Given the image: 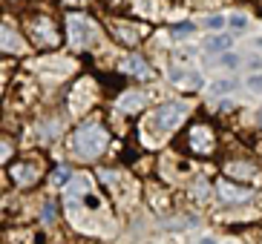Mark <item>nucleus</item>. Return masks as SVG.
I'll return each mask as SVG.
<instances>
[{"label": "nucleus", "mask_w": 262, "mask_h": 244, "mask_svg": "<svg viewBox=\"0 0 262 244\" xmlns=\"http://www.w3.org/2000/svg\"><path fill=\"white\" fill-rule=\"evenodd\" d=\"M9 176H12L15 184H20V187H32L40 178V167L35 161H17V164L9 167Z\"/></svg>", "instance_id": "obj_6"}, {"label": "nucleus", "mask_w": 262, "mask_h": 244, "mask_svg": "<svg viewBox=\"0 0 262 244\" xmlns=\"http://www.w3.org/2000/svg\"><path fill=\"white\" fill-rule=\"evenodd\" d=\"M121 69L127 72V75L139 78V81H153V78H156V72L147 66V61H144V58H139V55H127V58L121 61Z\"/></svg>", "instance_id": "obj_7"}, {"label": "nucleus", "mask_w": 262, "mask_h": 244, "mask_svg": "<svg viewBox=\"0 0 262 244\" xmlns=\"http://www.w3.org/2000/svg\"><path fill=\"white\" fill-rule=\"evenodd\" d=\"M228 23H231V29L242 32V29L248 26V17H245V15H231V20H228Z\"/></svg>", "instance_id": "obj_21"}, {"label": "nucleus", "mask_w": 262, "mask_h": 244, "mask_svg": "<svg viewBox=\"0 0 262 244\" xmlns=\"http://www.w3.org/2000/svg\"><path fill=\"white\" fill-rule=\"evenodd\" d=\"M144 101H147V95H144V92L130 89V92H124L121 98L116 101V109H118V112H124V115H136L141 107H144Z\"/></svg>", "instance_id": "obj_10"}, {"label": "nucleus", "mask_w": 262, "mask_h": 244, "mask_svg": "<svg viewBox=\"0 0 262 244\" xmlns=\"http://www.w3.org/2000/svg\"><path fill=\"white\" fill-rule=\"evenodd\" d=\"M72 181V176H70V167H58L52 173V184L55 187H63V184H70Z\"/></svg>", "instance_id": "obj_18"}, {"label": "nucleus", "mask_w": 262, "mask_h": 244, "mask_svg": "<svg viewBox=\"0 0 262 244\" xmlns=\"http://www.w3.org/2000/svg\"><path fill=\"white\" fill-rule=\"evenodd\" d=\"M248 66H251V69H254V72H256V69L262 66V61H259V58H251V61H248Z\"/></svg>", "instance_id": "obj_26"}, {"label": "nucleus", "mask_w": 262, "mask_h": 244, "mask_svg": "<svg viewBox=\"0 0 262 244\" xmlns=\"http://www.w3.org/2000/svg\"><path fill=\"white\" fill-rule=\"evenodd\" d=\"M193 32H196V26H193V23H179L176 29H173V35H176V38H190Z\"/></svg>", "instance_id": "obj_20"}, {"label": "nucleus", "mask_w": 262, "mask_h": 244, "mask_svg": "<svg viewBox=\"0 0 262 244\" xmlns=\"http://www.w3.org/2000/svg\"><path fill=\"white\" fill-rule=\"evenodd\" d=\"M113 35H116V40H121L124 46H136L139 38L144 35V29H139V26H127L124 20H116L113 23Z\"/></svg>", "instance_id": "obj_11"}, {"label": "nucleus", "mask_w": 262, "mask_h": 244, "mask_svg": "<svg viewBox=\"0 0 262 244\" xmlns=\"http://www.w3.org/2000/svg\"><path fill=\"white\" fill-rule=\"evenodd\" d=\"M262 84V81H259V78H254V75H251V78H248V86H251V89H256V86H259Z\"/></svg>", "instance_id": "obj_27"}, {"label": "nucleus", "mask_w": 262, "mask_h": 244, "mask_svg": "<svg viewBox=\"0 0 262 244\" xmlns=\"http://www.w3.org/2000/svg\"><path fill=\"white\" fill-rule=\"evenodd\" d=\"M63 3H84V0H63Z\"/></svg>", "instance_id": "obj_29"}, {"label": "nucleus", "mask_w": 262, "mask_h": 244, "mask_svg": "<svg viewBox=\"0 0 262 244\" xmlns=\"http://www.w3.org/2000/svg\"><path fill=\"white\" fill-rule=\"evenodd\" d=\"M256 164L254 161H228L225 164V176H231V181L233 178H239V181H254L256 178Z\"/></svg>", "instance_id": "obj_8"}, {"label": "nucleus", "mask_w": 262, "mask_h": 244, "mask_svg": "<svg viewBox=\"0 0 262 244\" xmlns=\"http://www.w3.org/2000/svg\"><path fill=\"white\" fill-rule=\"evenodd\" d=\"M228 46H231V38H228V35H219V38H210L208 43H205V52L216 55V52H225Z\"/></svg>", "instance_id": "obj_17"}, {"label": "nucleus", "mask_w": 262, "mask_h": 244, "mask_svg": "<svg viewBox=\"0 0 262 244\" xmlns=\"http://www.w3.org/2000/svg\"><path fill=\"white\" fill-rule=\"evenodd\" d=\"M208 192H210V187H205V181H199V187H196V196H199V199H205Z\"/></svg>", "instance_id": "obj_25"}, {"label": "nucleus", "mask_w": 262, "mask_h": 244, "mask_svg": "<svg viewBox=\"0 0 262 244\" xmlns=\"http://www.w3.org/2000/svg\"><path fill=\"white\" fill-rule=\"evenodd\" d=\"M107 147H110V132L98 121H86L72 132V150L86 161L101 158L107 153Z\"/></svg>", "instance_id": "obj_1"}, {"label": "nucleus", "mask_w": 262, "mask_h": 244, "mask_svg": "<svg viewBox=\"0 0 262 244\" xmlns=\"http://www.w3.org/2000/svg\"><path fill=\"white\" fill-rule=\"evenodd\" d=\"M187 112H190L187 104H182V101H167V104H162V107L150 115V121L144 124V135H150V132L167 135V132H173L176 127L185 124Z\"/></svg>", "instance_id": "obj_2"}, {"label": "nucleus", "mask_w": 262, "mask_h": 244, "mask_svg": "<svg viewBox=\"0 0 262 244\" xmlns=\"http://www.w3.org/2000/svg\"><path fill=\"white\" fill-rule=\"evenodd\" d=\"M222 63H225V66H236V63H239V58H236V55H225V58H222Z\"/></svg>", "instance_id": "obj_23"}, {"label": "nucleus", "mask_w": 262, "mask_h": 244, "mask_svg": "<svg viewBox=\"0 0 262 244\" xmlns=\"http://www.w3.org/2000/svg\"><path fill=\"white\" fill-rule=\"evenodd\" d=\"M256 46H262V38H256Z\"/></svg>", "instance_id": "obj_30"}, {"label": "nucleus", "mask_w": 262, "mask_h": 244, "mask_svg": "<svg viewBox=\"0 0 262 244\" xmlns=\"http://www.w3.org/2000/svg\"><path fill=\"white\" fill-rule=\"evenodd\" d=\"M0 43H3V49H6V52H24V49H26L24 38L12 29V23H6V26H3V32H0Z\"/></svg>", "instance_id": "obj_12"}, {"label": "nucleus", "mask_w": 262, "mask_h": 244, "mask_svg": "<svg viewBox=\"0 0 262 244\" xmlns=\"http://www.w3.org/2000/svg\"><path fill=\"white\" fill-rule=\"evenodd\" d=\"M0 153H3V161H9V155H12V144H9L6 138H3V150H0Z\"/></svg>", "instance_id": "obj_24"}, {"label": "nucleus", "mask_w": 262, "mask_h": 244, "mask_svg": "<svg viewBox=\"0 0 262 244\" xmlns=\"http://www.w3.org/2000/svg\"><path fill=\"white\" fill-rule=\"evenodd\" d=\"M187 147H190L193 153H199V155L213 153L216 150L213 130H210L208 124H196V127H190V132H187Z\"/></svg>", "instance_id": "obj_4"}, {"label": "nucleus", "mask_w": 262, "mask_h": 244, "mask_svg": "<svg viewBox=\"0 0 262 244\" xmlns=\"http://www.w3.org/2000/svg\"><path fill=\"white\" fill-rule=\"evenodd\" d=\"M93 184H90V178L86 176H75L70 181V190H67V199H78V196H84L86 190H90Z\"/></svg>", "instance_id": "obj_15"}, {"label": "nucleus", "mask_w": 262, "mask_h": 244, "mask_svg": "<svg viewBox=\"0 0 262 244\" xmlns=\"http://www.w3.org/2000/svg\"><path fill=\"white\" fill-rule=\"evenodd\" d=\"M225 17L222 15H210V17H205V26H208L210 32H219V29H225Z\"/></svg>", "instance_id": "obj_19"}, {"label": "nucleus", "mask_w": 262, "mask_h": 244, "mask_svg": "<svg viewBox=\"0 0 262 244\" xmlns=\"http://www.w3.org/2000/svg\"><path fill=\"white\" fill-rule=\"evenodd\" d=\"M40 218H43L47 224H52V222H55V207L49 204V201L43 204V210H40Z\"/></svg>", "instance_id": "obj_22"}, {"label": "nucleus", "mask_w": 262, "mask_h": 244, "mask_svg": "<svg viewBox=\"0 0 262 244\" xmlns=\"http://www.w3.org/2000/svg\"><path fill=\"white\" fill-rule=\"evenodd\" d=\"M86 86H90V81H78L75 92H70V109H72V112H84L86 101L93 98V95H90V92H84Z\"/></svg>", "instance_id": "obj_14"}, {"label": "nucleus", "mask_w": 262, "mask_h": 244, "mask_svg": "<svg viewBox=\"0 0 262 244\" xmlns=\"http://www.w3.org/2000/svg\"><path fill=\"white\" fill-rule=\"evenodd\" d=\"M233 89H236V81H231V78H225V81H216V84L208 86L210 95H231Z\"/></svg>", "instance_id": "obj_16"}, {"label": "nucleus", "mask_w": 262, "mask_h": 244, "mask_svg": "<svg viewBox=\"0 0 262 244\" xmlns=\"http://www.w3.org/2000/svg\"><path fill=\"white\" fill-rule=\"evenodd\" d=\"M199 244H216V241H213V238H202Z\"/></svg>", "instance_id": "obj_28"}, {"label": "nucleus", "mask_w": 262, "mask_h": 244, "mask_svg": "<svg viewBox=\"0 0 262 244\" xmlns=\"http://www.w3.org/2000/svg\"><path fill=\"white\" fill-rule=\"evenodd\" d=\"M219 196H222V201H228V204H242V201H248L254 196V190H251V187H236V184H231V181H219Z\"/></svg>", "instance_id": "obj_9"}, {"label": "nucleus", "mask_w": 262, "mask_h": 244, "mask_svg": "<svg viewBox=\"0 0 262 244\" xmlns=\"http://www.w3.org/2000/svg\"><path fill=\"white\" fill-rule=\"evenodd\" d=\"M29 32H32V38H35L38 46H58L61 43V35H58V29H55V23L49 17H35L29 23Z\"/></svg>", "instance_id": "obj_5"}, {"label": "nucleus", "mask_w": 262, "mask_h": 244, "mask_svg": "<svg viewBox=\"0 0 262 244\" xmlns=\"http://www.w3.org/2000/svg\"><path fill=\"white\" fill-rule=\"evenodd\" d=\"M98 29H95V23L84 15H70L67 17V38H70V46L75 49H86V46L95 40Z\"/></svg>", "instance_id": "obj_3"}, {"label": "nucleus", "mask_w": 262, "mask_h": 244, "mask_svg": "<svg viewBox=\"0 0 262 244\" xmlns=\"http://www.w3.org/2000/svg\"><path fill=\"white\" fill-rule=\"evenodd\" d=\"M170 78H173V84H176L179 89H199V86H202V75H199V72H182V69H173Z\"/></svg>", "instance_id": "obj_13"}]
</instances>
